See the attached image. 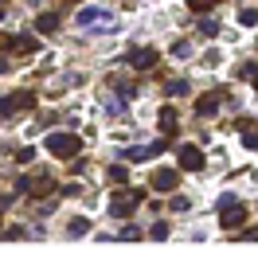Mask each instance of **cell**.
Instances as JSON below:
<instances>
[{
    "label": "cell",
    "instance_id": "cell-1",
    "mask_svg": "<svg viewBox=\"0 0 258 254\" xmlns=\"http://www.w3.org/2000/svg\"><path fill=\"white\" fill-rule=\"evenodd\" d=\"M47 149L55 153V157L67 160V157H75L82 145H79V137H75V133H51V137H47Z\"/></svg>",
    "mask_w": 258,
    "mask_h": 254
},
{
    "label": "cell",
    "instance_id": "cell-2",
    "mask_svg": "<svg viewBox=\"0 0 258 254\" xmlns=\"http://www.w3.org/2000/svg\"><path fill=\"white\" fill-rule=\"evenodd\" d=\"M32 102H35V90H16V94L0 98V113L8 117V113H16V110H28Z\"/></svg>",
    "mask_w": 258,
    "mask_h": 254
},
{
    "label": "cell",
    "instance_id": "cell-3",
    "mask_svg": "<svg viewBox=\"0 0 258 254\" xmlns=\"http://www.w3.org/2000/svg\"><path fill=\"white\" fill-rule=\"evenodd\" d=\"M180 164H184V168H192V172H200V168L208 164V157H204L196 145H184V149H180Z\"/></svg>",
    "mask_w": 258,
    "mask_h": 254
},
{
    "label": "cell",
    "instance_id": "cell-4",
    "mask_svg": "<svg viewBox=\"0 0 258 254\" xmlns=\"http://www.w3.org/2000/svg\"><path fill=\"white\" fill-rule=\"evenodd\" d=\"M137 200H141L137 192H125V196H117V200L110 204V211H113V215H125V211H133V207H137Z\"/></svg>",
    "mask_w": 258,
    "mask_h": 254
},
{
    "label": "cell",
    "instance_id": "cell-5",
    "mask_svg": "<svg viewBox=\"0 0 258 254\" xmlns=\"http://www.w3.org/2000/svg\"><path fill=\"white\" fill-rule=\"evenodd\" d=\"M219 102H223V90H215V94L200 98V102H196V113H204V117H208V113H215V106H219Z\"/></svg>",
    "mask_w": 258,
    "mask_h": 254
},
{
    "label": "cell",
    "instance_id": "cell-6",
    "mask_svg": "<svg viewBox=\"0 0 258 254\" xmlns=\"http://www.w3.org/2000/svg\"><path fill=\"white\" fill-rule=\"evenodd\" d=\"M129 63H133V67H141V71H145V67H153V63H157V51L141 47V51H133V55H129Z\"/></svg>",
    "mask_w": 258,
    "mask_h": 254
},
{
    "label": "cell",
    "instance_id": "cell-7",
    "mask_svg": "<svg viewBox=\"0 0 258 254\" xmlns=\"http://www.w3.org/2000/svg\"><path fill=\"white\" fill-rule=\"evenodd\" d=\"M153 188H157V192H172V188H176V172H168V168L157 172V176H153Z\"/></svg>",
    "mask_w": 258,
    "mask_h": 254
},
{
    "label": "cell",
    "instance_id": "cell-8",
    "mask_svg": "<svg viewBox=\"0 0 258 254\" xmlns=\"http://www.w3.org/2000/svg\"><path fill=\"white\" fill-rule=\"evenodd\" d=\"M242 219H246V211H242V207H235V204H231V211H227V215H223V227H227V231H235V227H239Z\"/></svg>",
    "mask_w": 258,
    "mask_h": 254
},
{
    "label": "cell",
    "instance_id": "cell-9",
    "mask_svg": "<svg viewBox=\"0 0 258 254\" xmlns=\"http://www.w3.org/2000/svg\"><path fill=\"white\" fill-rule=\"evenodd\" d=\"M35 28H39L43 35H51L55 28H59V16H39V20H35Z\"/></svg>",
    "mask_w": 258,
    "mask_h": 254
},
{
    "label": "cell",
    "instance_id": "cell-10",
    "mask_svg": "<svg viewBox=\"0 0 258 254\" xmlns=\"http://www.w3.org/2000/svg\"><path fill=\"white\" fill-rule=\"evenodd\" d=\"M86 231H90L86 219H71V227H67V235H86Z\"/></svg>",
    "mask_w": 258,
    "mask_h": 254
},
{
    "label": "cell",
    "instance_id": "cell-11",
    "mask_svg": "<svg viewBox=\"0 0 258 254\" xmlns=\"http://www.w3.org/2000/svg\"><path fill=\"white\" fill-rule=\"evenodd\" d=\"M161 125L172 133V129H176V113H172V110H161Z\"/></svg>",
    "mask_w": 258,
    "mask_h": 254
},
{
    "label": "cell",
    "instance_id": "cell-12",
    "mask_svg": "<svg viewBox=\"0 0 258 254\" xmlns=\"http://www.w3.org/2000/svg\"><path fill=\"white\" fill-rule=\"evenodd\" d=\"M168 94H172V98H180V94H188V86H184L180 79H172V82H168Z\"/></svg>",
    "mask_w": 258,
    "mask_h": 254
},
{
    "label": "cell",
    "instance_id": "cell-13",
    "mask_svg": "<svg viewBox=\"0 0 258 254\" xmlns=\"http://www.w3.org/2000/svg\"><path fill=\"white\" fill-rule=\"evenodd\" d=\"M200 32L211 39V35H219V24H215V20H204V24H200Z\"/></svg>",
    "mask_w": 258,
    "mask_h": 254
},
{
    "label": "cell",
    "instance_id": "cell-14",
    "mask_svg": "<svg viewBox=\"0 0 258 254\" xmlns=\"http://www.w3.org/2000/svg\"><path fill=\"white\" fill-rule=\"evenodd\" d=\"M239 20L246 24V28H250V24H258V12H254V8H242V12H239Z\"/></svg>",
    "mask_w": 258,
    "mask_h": 254
},
{
    "label": "cell",
    "instance_id": "cell-15",
    "mask_svg": "<svg viewBox=\"0 0 258 254\" xmlns=\"http://www.w3.org/2000/svg\"><path fill=\"white\" fill-rule=\"evenodd\" d=\"M32 47H35L32 35H20V39H16V51H32Z\"/></svg>",
    "mask_w": 258,
    "mask_h": 254
},
{
    "label": "cell",
    "instance_id": "cell-16",
    "mask_svg": "<svg viewBox=\"0 0 258 254\" xmlns=\"http://www.w3.org/2000/svg\"><path fill=\"white\" fill-rule=\"evenodd\" d=\"M188 4H192V12H208L215 0H188Z\"/></svg>",
    "mask_w": 258,
    "mask_h": 254
}]
</instances>
